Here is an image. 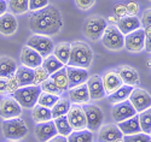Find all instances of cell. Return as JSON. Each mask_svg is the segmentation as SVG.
Listing matches in <instances>:
<instances>
[{"label": "cell", "mask_w": 151, "mask_h": 142, "mask_svg": "<svg viewBox=\"0 0 151 142\" xmlns=\"http://www.w3.org/2000/svg\"><path fill=\"white\" fill-rule=\"evenodd\" d=\"M29 28L34 34L52 36L57 35L63 28V19L59 10L55 5L34 11L29 15Z\"/></svg>", "instance_id": "6da1fadb"}, {"label": "cell", "mask_w": 151, "mask_h": 142, "mask_svg": "<svg viewBox=\"0 0 151 142\" xmlns=\"http://www.w3.org/2000/svg\"><path fill=\"white\" fill-rule=\"evenodd\" d=\"M70 47L71 51L68 65L81 69H88L93 59V52L91 47L83 41H75L70 44Z\"/></svg>", "instance_id": "7a4b0ae2"}, {"label": "cell", "mask_w": 151, "mask_h": 142, "mask_svg": "<svg viewBox=\"0 0 151 142\" xmlns=\"http://www.w3.org/2000/svg\"><path fill=\"white\" fill-rule=\"evenodd\" d=\"M1 130L5 138L11 141H18L27 136L28 126L22 118L17 117L12 119H5L1 124Z\"/></svg>", "instance_id": "3957f363"}, {"label": "cell", "mask_w": 151, "mask_h": 142, "mask_svg": "<svg viewBox=\"0 0 151 142\" xmlns=\"http://www.w3.org/2000/svg\"><path fill=\"white\" fill-rule=\"evenodd\" d=\"M41 93V88L40 86H26V87H21L18 88L16 92L12 94L14 98L21 107L24 108H33L36 102H37V98H39Z\"/></svg>", "instance_id": "277c9868"}, {"label": "cell", "mask_w": 151, "mask_h": 142, "mask_svg": "<svg viewBox=\"0 0 151 142\" xmlns=\"http://www.w3.org/2000/svg\"><path fill=\"white\" fill-rule=\"evenodd\" d=\"M108 27L106 21L98 15L90 16L83 23V34L92 41H98L102 39L105 29Z\"/></svg>", "instance_id": "5b68a950"}, {"label": "cell", "mask_w": 151, "mask_h": 142, "mask_svg": "<svg viewBox=\"0 0 151 142\" xmlns=\"http://www.w3.org/2000/svg\"><path fill=\"white\" fill-rule=\"evenodd\" d=\"M27 46L36 51L42 58L48 57L50 54L53 53V41L48 36L39 35V34H33L27 41Z\"/></svg>", "instance_id": "8992f818"}, {"label": "cell", "mask_w": 151, "mask_h": 142, "mask_svg": "<svg viewBox=\"0 0 151 142\" xmlns=\"http://www.w3.org/2000/svg\"><path fill=\"white\" fill-rule=\"evenodd\" d=\"M102 42L108 49L119 51L124 46V35L116 25H108L102 36Z\"/></svg>", "instance_id": "52a82bcc"}, {"label": "cell", "mask_w": 151, "mask_h": 142, "mask_svg": "<svg viewBox=\"0 0 151 142\" xmlns=\"http://www.w3.org/2000/svg\"><path fill=\"white\" fill-rule=\"evenodd\" d=\"M82 110L86 116V123H87V130L90 131H98L102 128L104 121V113L102 108H99L96 105H83Z\"/></svg>", "instance_id": "ba28073f"}, {"label": "cell", "mask_w": 151, "mask_h": 142, "mask_svg": "<svg viewBox=\"0 0 151 142\" xmlns=\"http://www.w3.org/2000/svg\"><path fill=\"white\" fill-rule=\"evenodd\" d=\"M128 101L132 104L137 113H140L151 107V95L142 88H133Z\"/></svg>", "instance_id": "9c48e42d"}, {"label": "cell", "mask_w": 151, "mask_h": 142, "mask_svg": "<svg viewBox=\"0 0 151 142\" xmlns=\"http://www.w3.org/2000/svg\"><path fill=\"white\" fill-rule=\"evenodd\" d=\"M67 119L73 129V131L78 130H85L87 128L86 123V116L81 106L79 105H71L68 113H67Z\"/></svg>", "instance_id": "30bf717a"}, {"label": "cell", "mask_w": 151, "mask_h": 142, "mask_svg": "<svg viewBox=\"0 0 151 142\" xmlns=\"http://www.w3.org/2000/svg\"><path fill=\"white\" fill-rule=\"evenodd\" d=\"M22 113V107L14 98H4L0 101V117L4 121L19 117Z\"/></svg>", "instance_id": "8fae6325"}, {"label": "cell", "mask_w": 151, "mask_h": 142, "mask_svg": "<svg viewBox=\"0 0 151 142\" xmlns=\"http://www.w3.org/2000/svg\"><path fill=\"white\" fill-rule=\"evenodd\" d=\"M135 114H137V111L134 110V107L132 106V104L128 100L114 104V106L111 108V116L116 123L123 122L126 119L133 117Z\"/></svg>", "instance_id": "7c38bea8"}, {"label": "cell", "mask_w": 151, "mask_h": 142, "mask_svg": "<svg viewBox=\"0 0 151 142\" xmlns=\"http://www.w3.org/2000/svg\"><path fill=\"white\" fill-rule=\"evenodd\" d=\"M145 46V33L144 29H137L127 35H124V46L131 52H140Z\"/></svg>", "instance_id": "4fadbf2b"}, {"label": "cell", "mask_w": 151, "mask_h": 142, "mask_svg": "<svg viewBox=\"0 0 151 142\" xmlns=\"http://www.w3.org/2000/svg\"><path fill=\"white\" fill-rule=\"evenodd\" d=\"M34 135L39 142H47L48 140H51L52 137L58 135L53 121L37 123L34 128Z\"/></svg>", "instance_id": "5bb4252c"}, {"label": "cell", "mask_w": 151, "mask_h": 142, "mask_svg": "<svg viewBox=\"0 0 151 142\" xmlns=\"http://www.w3.org/2000/svg\"><path fill=\"white\" fill-rule=\"evenodd\" d=\"M67 70V77H68V86L69 89L74 88L76 86L83 84L88 80V71L87 69H81V68H75V66H65Z\"/></svg>", "instance_id": "9a60e30c"}, {"label": "cell", "mask_w": 151, "mask_h": 142, "mask_svg": "<svg viewBox=\"0 0 151 142\" xmlns=\"http://www.w3.org/2000/svg\"><path fill=\"white\" fill-rule=\"evenodd\" d=\"M19 59H21V63L23 66H27L29 69H35L41 65L44 58L37 53L36 51H34L33 48H30L26 45L21 51Z\"/></svg>", "instance_id": "2e32d148"}, {"label": "cell", "mask_w": 151, "mask_h": 142, "mask_svg": "<svg viewBox=\"0 0 151 142\" xmlns=\"http://www.w3.org/2000/svg\"><path fill=\"white\" fill-rule=\"evenodd\" d=\"M86 84H87V89H88L90 99L100 100V99H103L105 96L103 81H102V77H100L99 75H93V76L88 77Z\"/></svg>", "instance_id": "e0dca14e"}, {"label": "cell", "mask_w": 151, "mask_h": 142, "mask_svg": "<svg viewBox=\"0 0 151 142\" xmlns=\"http://www.w3.org/2000/svg\"><path fill=\"white\" fill-rule=\"evenodd\" d=\"M115 72L120 76V78L122 81L123 84H127V86H139L140 83V80H139V73L138 71L128 65H122V66H119Z\"/></svg>", "instance_id": "ac0fdd59"}, {"label": "cell", "mask_w": 151, "mask_h": 142, "mask_svg": "<svg viewBox=\"0 0 151 142\" xmlns=\"http://www.w3.org/2000/svg\"><path fill=\"white\" fill-rule=\"evenodd\" d=\"M123 134L115 124H106L99 129L98 142H114L116 140H121Z\"/></svg>", "instance_id": "d6986e66"}, {"label": "cell", "mask_w": 151, "mask_h": 142, "mask_svg": "<svg viewBox=\"0 0 151 142\" xmlns=\"http://www.w3.org/2000/svg\"><path fill=\"white\" fill-rule=\"evenodd\" d=\"M69 100L73 104H78V105H86L88 104L90 94H88V89H87V84H80L74 88L69 89Z\"/></svg>", "instance_id": "ffe728a7"}, {"label": "cell", "mask_w": 151, "mask_h": 142, "mask_svg": "<svg viewBox=\"0 0 151 142\" xmlns=\"http://www.w3.org/2000/svg\"><path fill=\"white\" fill-rule=\"evenodd\" d=\"M102 81H103V87L105 90V95H110L111 93H114L115 90H117L121 86H123L120 76L114 71H108L102 76Z\"/></svg>", "instance_id": "44dd1931"}, {"label": "cell", "mask_w": 151, "mask_h": 142, "mask_svg": "<svg viewBox=\"0 0 151 142\" xmlns=\"http://www.w3.org/2000/svg\"><path fill=\"white\" fill-rule=\"evenodd\" d=\"M18 28V22L15 15L5 12L4 15L0 16V34L10 36L15 34Z\"/></svg>", "instance_id": "7402d4cb"}, {"label": "cell", "mask_w": 151, "mask_h": 142, "mask_svg": "<svg viewBox=\"0 0 151 142\" xmlns=\"http://www.w3.org/2000/svg\"><path fill=\"white\" fill-rule=\"evenodd\" d=\"M116 27L123 35H127L137 29H140L142 25H140V19L137 16H124L117 21Z\"/></svg>", "instance_id": "603a6c76"}, {"label": "cell", "mask_w": 151, "mask_h": 142, "mask_svg": "<svg viewBox=\"0 0 151 142\" xmlns=\"http://www.w3.org/2000/svg\"><path fill=\"white\" fill-rule=\"evenodd\" d=\"M119 129L121 130V133L123 135H133V134H138L142 133V129L139 125V118H138V113L133 117L126 119L123 122H120L117 124Z\"/></svg>", "instance_id": "cb8c5ba5"}, {"label": "cell", "mask_w": 151, "mask_h": 142, "mask_svg": "<svg viewBox=\"0 0 151 142\" xmlns=\"http://www.w3.org/2000/svg\"><path fill=\"white\" fill-rule=\"evenodd\" d=\"M17 63L14 58L9 56H1L0 57V77L7 78L11 75H14L17 70Z\"/></svg>", "instance_id": "d4e9b609"}, {"label": "cell", "mask_w": 151, "mask_h": 142, "mask_svg": "<svg viewBox=\"0 0 151 142\" xmlns=\"http://www.w3.org/2000/svg\"><path fill=\"white\" fill-rule=\"evenodd\" d=\"M15 76L19 83V87H26L34 84V72L33 69H29L27 66H19L17 68Z\"/></svg>", "instance_id": "484cf974"}, {"label": "cell", "mask_w": 151, "mask_h": 142, "mask_svg": "<svg viewBox=\"0 0 151 142\" xmlns=\"http://www.w3.org/2000/svg\"><path fill=\"white\" fill-rule=\"evenodd\" d=\"M70 51H71V47L69 42H59L53 48V56L65 66L68 65V61H69Z\"/></svg>", "instance_id": "4316f807"}, {"label": "cell", "mask_w": 151, "mask_h": 142, "mask_svg": "<svg viewBox=\"0 0 151 142\" xmlns=\"http://www.w3.org/2000/svg\"><path fill=\"white\" fill-rule=\"evenodd\" d=\"M133 88L134 87H132V86L123 84L117 90H115L114 93H111L110 95H108V100L111 102V104H117V102L128 100V98H129V95L132 93Z\"/></svg>", "instance_id": "83f0119b"}, {"label": "cell", "mask_w": 151, "mask_h": 142, "mask_svg": "<svg viewBox=\"0 0 151 142\" xmlns=\"http://www.w3.org/2000/svg\"><path fill=\"white\" fill-rule=\"evenodd\" d=\"M50 77H51V80L55 82V84L57 86V88L60 90V93H64L65 90H68V89H69L65 66H63L60 70L56 71L55 73H52Z\"/></svg>", "instance_id": "f1b7e54d"}, {"label": "cell", "mask_w": 151, "mask_h": 142, "mask_svg": "<svg viewBox=\"0 0 151 142\" xmlns=\"http://www.w3.org/2000/svg\"><path fill=\"white\" fill-rule=\"evenodd\" d=\"M32 117L34 119V122L37 123H44V122H48L52 121V116H51V110L42 107L40 105H35L33 107V113Z\"/></svg>", "instance_id": "f546056e"}, {"label": "cell", "mask_w": 151, "mask_h": 142, "mask_svg": "<svg viewBox=\"0 0 151 142\" xmlns=\"http://www.w3.org/2000/svg\"><path fill=\"white\" fill-rule=\"evenodd\" d=\"M70 101L68 99L64 98H59V100L55 104V106L51 108V116H52V119L62 117V116H67L69 108H70Z\"/></svg>", "instance_id": "4dcf8cb0"}, {"label": "cell", "mask_w": 151, "mask_h": 142, "mask_svg": "<svg viewBox=\"0 0 151 142\" xmlns=\"http://www.w3.org/2000/svg\"><path fill=\"white\" fill-rule=\"evenodd\" d=\"M41 66L50 73V76H51V75L55 73L56 71L60 70L64 65H63V64H62V63H60L53 54H50L48 57H46V58L42 59Z\"/></svg>", "instance_id": "1f68e13d"}, {"label": "cell", "mask_w": 151, "mask_h": 142, "mask_svg": "<svg viewBox=\"0 0 151 142\" xmlns=\"http://www.w3.org/2000/svg\"><path fill=\"white\" fill-rule=\"evenodd\" d=\"M28 3L29 0H9L7 9L11 11L12 15H23L29 11Z\"/></svg>", "instance_id": "d6a6232c"}, {"label": "cell", "mask_w": 151, "mask_h": 142, "mask_svg": "<svg viewBox=\"0 0 151 142\" xmlns=\"http://www.w3.org/2000/svg\"><path fill=\"white\" fill-rule=\"evenodd\" d=\"M68 142H93V134L92 131L87 130H78L73 131L67 136Z\"/></svg>", "instance_id": "836d02e7"}, {"label": "cell", "mask_w": 151, "mask_h": 142, "mask_svg": "<svg viewBox=\"0 0 151 142\" xmlns=\"http://www.w3.org/2000/svg\"><path fill=\"white\" fill-rule=\"evenodd\" d=\"M53 123L56 125V129H57V134L58 135H62V136H68L69 134L73 133V129L67 119V116H62V117H58V118H55L53 119Z\"/></svg>", "instance_id": "e575fe53"}, {"label": "cell", "mask_w": 151, "mask_h": 142, "mask_svg": "<svg viewBox=\"0 0 151 142\" xmlns=\"http://www.w3.org/2000/svg\"><path fill=\"white\" fill-rule=\"evenodd\" d=\"M138 118H139V125L142 129V133L150 135V131H151V107L140 112L138 114Z\"/></svg>", "instance_id": "d590c367"}, {"label": "cell", "mask_w": 151, "mask_h": 142, "mask_svg": "<svg viewBox=\"0 0 151 142\" xmlns=\"http://www.w3.org/2000/svg\"><path fill=\"white\" fill-rule=\"evenodd\" d=\"M58 100H59V96L58 95H53V94H48V93L41 92L40 95H39V98H37L36 105H40L42 107H46V108L51 110Z\"/></svg>", "instance_id": "8d00e7d4"}, {"label": "cell", "mask_w": 151, "mask_h": 142, "mask_svg": "<svg viewBox=\"0 0 151 142\" xmlns=\"http://www.w3.org/2000/svg\"><path fill=\"white\" fill-rule=\"evenodd\" d=\"M40 88H41V92H45V93H48V94H53V95H60V90L57 88V86L55 84V82L51 80V77H48V78L42 82L40 84Z\"/></svg>", "instance_id": "74e56055"}, {"label": "cell", "mask_w": 151, "mask_h": 142, "mask_svg": "<svg viewBox=\"0 0 151 142\" xmlns=\"http://www.w3.org/2000/svg\"><path fill=\"white\" fill-rule=\"evenodd\" d=\"M33 72H34V86H40L50 77V73L41 65L33 69Z\"/></svg>", "instance_id": "f35d334b"}, {"label": "cell", "mask_w": 151, "mask_h": 142, "mask_svg": "<svg viewBox=\"0 0 151 142\" xmlns=\"http://www.w3.org/2000/svg\"><path fill=\"white\" fill-rule=\"evenodd\" d=\"M122 141L123 142H150L151 137L147 134L138 133V134H133V135H123Z\"/></svg>", "instance_id": "ab89813d"}, {"label": "cell", "mask_w": 151, "mask_h": 142, "mask_svg": "<svg viewBox=\"0 0 151 142\" xmlns=\"http://www.w3.org/2000/svg\"><path fill=\"white\" fill-rule=\"evenodd\" d=\"M18 88H21V87H19V83H18V81L16 78L15 73L11 75L10 77H7L6 78V94L12 95Z\"/></svg>", "instance_id": "60d3db41"}, {"label": "cell", "mask_w": 151, "mask_h": 142, "mask_svg": "<svg viewBox=\"0 0 151 142\" xmlns=\"http://www.w3.org/2000/svg\"><path fill=\"white\" fill-rule=\"evenodd\" d=\"M48 4V0H29L28 3V9L29 11L34 12V11H39L44 7H46Z\"/></svg>", "instance_id": "b9f144b4"}, {"label": "cell", "mask_w": 151, "mask_h": 142, "mask_svg": "<svg viewBox=\"0 0 151 142\" xmlns=\"http://www.w3.org/2000/svg\"><path fill=\"white\" fill-rule=\"evenodd\" d=\"M140 25H142V29H145V28L151 27V9H147V10H145L143 12Z\"/></svg>", "instance_id": "7bdbcfd3"}, {"label": "cell", "mask_w": 151, "mask_h": 142, "mask_svg": "<svg viewBox=\"0 0 151 142\" xmlns=\"http://www.w3.org/2000/svg\"><path fill=\"white\" fill-rule=\"evenodd\" d=\"M96 3V0H75V4L80 10H90Z\"/></svg>", "instance_id": "ee69618b"}, {"label": "cell", "mask_w": 151, "mask_h": 142, "mask_svg": "<svg viewBox=\"0 0 151 142\" xmlns=\"http://www.w3.org/2000/svg\"><path fill=\"white\" fill-rule=\"evenodd\" d=\"M114 15L116 18H122L124 16H127V11H126V5L123 4H117L114 6Z\"/></svg>", "instance_id": "f6af8a7d"}, {"label": "cell", "mask_w": 151, "mask_h": 142, "mask_svg": "<svg viewBox=\"0 0 151 142\" xmlns=\"http://www.w3.org/2000/svg\"><path fill=\"white\" fill-rule=\"evenodd\" d=\"M126 11H127L128 16H137V14L139 12V6L137 3L131 1L128 5H126Z\"/></svg>", "instance_id": "bcb514c9"}, {"label": "cell", "mask_w": 151, "mask_h": 142, "mask_svg": "<svg viewBox=\"0 0 151 142\" xmlns=\"http://www.w3.org/2000/svg\"><path fill=\"white\" fill-rule=\"evenodd\" d=\"M144 33H145V46H144V48L149 53H151V27L145 28Z\"/></svg>", "instance_id": "7dc6e473"}, {"label": "cell", "mask_w": 151, "mask_h": 142, "mask_svg": "<svg viewBox=\"0 0 151 142\" xmlns=\"http://www.w3.org/2000/svg\"><path fill=\"white\" fill-rule=\"evenodd\" d=\"M6 94V78L0 77V95Z\"/></svg>", "instance_id": "c3c4849f"}, {"label": "cell", "mask_w": 151, "mask_h": 142, "mask_svg": "<svg viewBox=\"0 0 151 142\" xmlns=\"http://www.w3.org/2000/svg\"><path fill=\"white\" fill-rule=\"evenodd\" d=\"M47 142H68L65 136H62V135H56L55 137H52L51 140H48Z\"/></svg>", "instance_id": "681fc988"}, {"label": "cell", "mask_w": 151, "mask_h": 142, "mask_svg": "<svg viewBox=\"0 0 151 142\" xmlns=\"http://www.w3.org/2000/svg\"><path fill=\"white\" fill-rule=\"evenodd\" d=\"M7 11V3L6 0H0V16L4 15Z\"/></svg>", "instance_id": "f907efd6"}, {"label": "cell", "mask_w": 151, "mask_h": 142, "mask_svg": "<svg viewBox=\"0 0 151 142\" xmlns=\"http://www.w3.org/2000/svg\"><path fill=\"white\" fill-rule=\"evenodd\" d=\"M109 21L110 22H117L119 19H116V17H109Z\"/></svg>", "instance_id": "816d5d0a"}, {"label": "cell", "mask_w": 151, "mask_h": 142, "mask_svg": "<svg viewBox=\"0 0 151 142\" xmlns=\"http://www.w3.org/2000/svg\"><path fill=\"white\" fill-rule=\"evenodd\" d=\"M114 142H123V141H122V138H121V140H116V141H114Z\"/></svg>", "instance_id": "f5cc1de1"}, {"label": "cell", "mask_w": 151, "mask_h": 142, "mask_svg": "<svg viewBox=\"0 0 151 142\" xmlns=\"http://www.w3.org/2000/svg\"><path fill=\"white\" fill-rule=\"evenodd\" d=\"M10 142H17V141H10Z\"/></svg>", "instance_id": "db71d44e"}, {"label": "cell", "mask_w": 151, "mask_h": 142, "mask_svg": "<svg viewBox=\"0 0 151 142\" xmlns=\"http://www.w3.org/2000/svg\"><path fill=\"white\" fill-rule=\"evenodd\" d=\"M150 137H151V131H150Z\"/></svg>", "instance_id": "11a10c76"}, {"label": "cell", "mask_w": 151, "mask_h": 142, "mask_svg": "<svg viewBox=\"0 0 151 142\" xmlns=\"http://www.w3.org/2000/svg\"><path fill=\"white\" fill-rule=\"evenodd\" d=\"M150 142H151V141H150Z\"/></svg>", "instance_id": "9f6ffc18"}]
</instances>
